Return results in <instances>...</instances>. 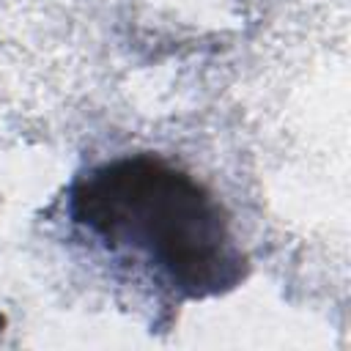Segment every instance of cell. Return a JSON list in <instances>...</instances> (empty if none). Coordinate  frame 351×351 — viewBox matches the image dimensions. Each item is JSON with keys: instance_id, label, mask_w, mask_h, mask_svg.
<instances>
[{"instance_id": "6da1fadb", "label": "cell", "mask_w": 351, "mask_h": 351, "mask_svg": "<svg viewBox=\"0 0 351 351\" xmlns=\"http://www.w3.org/2000/svg\"><path fill=\"white\" fill-rule=\"evenodd\" d=\"M63 217L80 241L176 307L233 291L250 269L214 192L156 154L112 156L74 176Z\"/></svg>"}]
</instances>
